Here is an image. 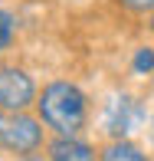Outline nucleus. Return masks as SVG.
<instances>
[{"label":"nucleus","instance_id":"obj_1","mask_svg":"<svg viewBox=\"0 0 154 161\" xmlns=\"http://www.w3.org/2000/svg\"><path fill=\"white\" fill-rule=\"evenodd\" d=\"M36 105L40 119L59 135H76L85 125V96L72 82H49Z\"/></svg>","mask_w":154,"mask_h":161},{"label":"nucleus","instance_id":"obj_2","mask_svg":"<svg viewBox=\"0 0 154 161\" xmlns=\"http://www.w3.org/2000/svg\"><path fill=\"white\" fill-rule=\"evenodd\" d=\"M36 99V86L17 66H3L0 69V108L7 112H23L26 105Z\"/></svg>","mask_w":154,"mask_h":161},{"label":"nucleus","instance_id":"obj_3","mask_svg":"<svg viewBox=\"0 0 154 161\" xmlns=\"http://www.w3.org/2000/svg\"><path fill=\"white\" fill-rule=\"evenodd\" d=\"M40 142H43V128L30 115H13V119L3 122L0 145H3L7 151H13V155H30V151L40 148Z\"/></svg>","mask_w":154,"mask_h":161},{"label":"nucleus","instance_id":"obj_4","mask_svg":"<svg viewBox=\"0 0 154 161\" xmlns=\"http://www.w3.org/2000/svg\"><path fill=\"white\" fill-rule=\"evenodd\" d=\"M138 115H141L138 102L121 96V99H112V105H108V112H105V125H108V131H112L115 138H125L131 128H135Z\"/></svg>","mask_w":154,"mask_h":161},{"label":"nucleus","instance_id":"obj_5","mask_svg":"<svg viewBox=\"0 0 154 161\" xmlns=\"http://www.w3.org/2000/svg\"><path fill=\"white\" fill-rule=\"evenodd\" d=\"M49 161H95V151L72 135H59L49 145Z\"/></svg>","mask_w":154,"mask_h":161},{"label":"nucleus","instance_id":"obj_6","mask_svg":"<svg viewBox=\"0 0 154 161\" xmlns=\"http://www.w3.org/2000/svg\"><path fill=\"white\" fill-rule=\"evenodd\" d=\"M102 161H148L141 155V148H135L131 142H125V138H118V142H112L105 148V155H102Z\"/></svg>","mask_w":154,"mask_h":161},{"label":"nucleus","instance_id":"obj_7","mask_svg":"<svg viewBox=\"0 0 154 161\" xmlns=\"http://www.w3.org/2000/svg\"><path fill=\"white\" fill-rule=\"evenodd\" d=\"M13 36H17V20H13V13L0 10V49H7L13 43Z\"/></svg>","mask_w":154,"mask_h":161},{"label":"nucleus","instance_id":"obj_8","mask_svg":"<svg viewBox=\"0 0 154 161\" xmlns=\"http://www.w3.org/2000/svg\"><path fill=\"white\" fill-rule=\"evenodd\" d=\"M151 69H154V49L141 46L135 53V72H151Z\"/></svg>","mask_w":154,"mask_h":161},{"label":"nucleus","instance_id":"obj_9","mask_svg":"<svg viewBox=\"0 0 154 161\" xmlns=\"http://www.w3.org/2000/svg\"><path fill=\"white\" fill-rule=\"evenodd\" d=\"M121 7H128V10H135V13H148L154 10V0H118Z\"/></svg>","mask_w":154,"mask_h":161},{"label":"nucleus","instance_id":"obj_10","mask_svg":"<svg viewBox=\"0 0 154 161\" xmlns=\"http://www.w3.org/2000/svg\"><path fill=\"white\" fill-rule=\"evenodd\" d=\"M0 138H3V119H0Z\"/></svg>","mask_w":154,"mask_h":161},{"label":"nucleus","instance_id":"obj_11","mask_svg":"<svg viewBox=\"0 0 154 161\" xmlns=\"http://www.w3.org/2000/svg\"><path fill=\"white\" fill-rule=\"evenodd\" d=\"M151 30H154V17H151Z\"/></svg>","mask_w":154,"mask_h":161},{"label":"nucleus","instance_id":"obj_12","mask_svg":"<svg viewBox=\"0 0 154 161\" xmlns=\"http://www.w3.org/2000/svg\"><path fill=\"white\" fill-rule=\"evenodd\" d=\"M151 131H154V128H151Z\"/></svg>","mask_w":154,"mask_h":161}]
</instances>
